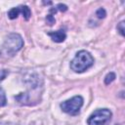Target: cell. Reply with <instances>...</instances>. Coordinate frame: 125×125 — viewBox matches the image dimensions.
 Segmentation results:
<instances>
[{
	"label": "cell",
	"instance_id": "cell-1",
	"mask_svg": "<svg viewBox=\"0 0 125 125\" xmlns=\"http://www.w3.org/2000/svg\"><path fill=\"white\" fill-rule=\"evenodd\" d=\"M94 64V58L92 57V55L85 51H79L75 58L71 61L70 62V68L74 71V72H83L86 69H88L89 67H91Z\"/></svg>",
	"mask_w": 125,
	"mask_h": 125
},
{
	"label": "cell",
	"instance_id": "cell-2",
	"mask_svg": "<svg viewBox=\"0 0 125 125\" xmlns=\"http://www.w3.org/2000/svg\"><path fill=\"white\" fill-rule=\"evenodd\" d=\"M23 41L21 35L17 33H11L5 39V42L2 46V52L6 56H14L18 51L21 49Z\"/></svg>",
	"mask_w": 125,
	"mask_h": 125
},
{
	"label": "cell",
	"instance_id": "cell-3",
	"mask_svg": "<svg viewBox=\"0 0 125 125\" xmlns=\"http://www.w3.org/2000/svg\"><path fill=\"white\" fill-rule=\"evenodd\" d=\"M112 113L107 108H101L95 110L88 118V125H106L111 119Z\"/></svg>",
	"mask_w": 125,
	"mask_h": 125
},
{
	"label": "cell",
	"instance_id": "cell-4",
	"mask_svg": "<svg viewBox=\"0 0 125 125\" xmlns=\"http://www.w3.org/2000/svg\"><path fill=\"white\" fill-rule=\"evenodd\" d=\"M83 105V99L81 96H75L70 100L62 102L61 104V108L67 114L76 115L79 113L80 108Z\"/></svg>",
	"mask_w": 125,
	"mask_h": 125
},
{
	"label": "cell",
	"instance_id": "cell-5",
	"mask_svg": "<svg viewBox=\"0 0 125 125\" xmlns=\"http://www.w3.org/2000/svg\"><path fill=\"white\" fill-rule=\"evenodd\" d=\"M49 36H51L52 40L57 42V43H61L62 41H64L66 35H65V32L63 30H58V31H52V32H49L48 33Z\"/></svg>",
	"mask_w": 125,
	"mask_h": 125
},
{
	"label": "cell",
	"instance_id": "cell-6",
	"mask_svg": "<svg viewBox=\"0 0 125 125\" xmlns=\"http://www.w3.org/2000/svg\"><path fill=\"white\" fill-rule=\"evenodd\" d=\"M20 9H21V14L22 15V17L27 21L29 20L30 16H31V12H30V9L27 7V6H20Z\"/></svg>",
	"mask_w": 125,
	"mask_h": 125
},
{
	"label": "cell",
	"instance_id": "cell-7",
	"mask_svg": "<svg viewBox=\"0 0 125 125\" xmlns=\"http://www.w3.org/2000/svg\"><path fill=\"white\" fill-rule=\"evenodd\" d=\"M20 13H21V9H20V7L13 8V9H11V10L9 11V13H8V17H9L11 20H14V19H17V18H18V16H19Z\"/></svg>",
	"mask_w": 125,
	"mask_h": 125
},
{
	"label": "cell",
	"instance_id": "cell-8",
	"mask_svg": "<svg viewBox=\"0 0 125 125\" xmlns=\"http://www.w3.org/2000/svg\"><path fill=\"white\" fill-rule=\"evenodd\" d=\"M7 103V100H6V95H5V92L4 90L0 87V107L1 106H4Z\"/></svg>",
	"mask_w": 125,
	"mask_h": 125
},
{
	"label": "cell",
	"instance_id": "cell-9",
	"mask_svg": "<svg viewBox=\"0 0 125 125\" xmlns=\"http://www.w3.org/2000/svg\"><path fill=\"white\" fill-rule=\"evenodd\" d=\"M114 78H115V74H114L113 72H109V73L105 76V78H104V83H105V84H110V83L114 80Z\"/></svg>",
	"mask_w": 125,
	"mask_h": 125
},
{
	"label": "cell",
	"instance_id": "cell-10",
	"mask_svg": "<svg viewBox=\"0 0 125 125\" xmlns=\"http://www.w3.org/2000/svg\"><path fill=\"white\" fill-rule=\"evenodd\" d=\"M105 11H104V9H103V8H100V9H98L97 10V12H96V16L99 18V19H104V17H105Z\"/></svg>",
	"mask_w": 125,
	"mask_h": 125
},
{
	"label": "cell",
	"instance_id": "cell-11",
	"mask_svg": "<svg viewBox=\"0 0 125 125\" xmlns=\"http://www.w3.org/2000/svg\"><path fill=\"white\" fill-rule=\"evenodd\" d=\"M117 30L120 32V34L122 36H124V21H121L118 23L117 25Z\"/></svg>",
	"mask_w": 125,
	"mask_h": 125
},
{
	"label": "cell",
	"instance_id": "cell-12",
	"mask_svg": "<svg viewBox=\"0 0 125 125\" xmlns=\"http://www.w3.org/2000/svg\"><path fill=\"white\" fill-rule=\"evenodd\" d=\"M8 70L6 69H0V81H2L7 75H8Z\"/></svg>",
	"mask_w": 125,
	"mask_h": 125
},
{
	"label": "cell",
	"instance_id": "cell-13",
	"mask_svg": "<svg viewBox=\"0 0 125 125\" xmlns=\"http://www.w3.org/2000/svg\"><path fill=\"white\" fill-rule=\"evenodd\" d=\"M0 125H4V123L3 122H0Z\"/></svg>",
	"mask_w": 125,
	"mask_h": 125
},
{
	"label": "cell",
	"instance_id": "cell-14",
	"mask_svg": "<svg viewBox=\"0 0 125 125\" xmlns=\"http://www.w3.org/2000/svg\"><path fill=\"white\" fill-rule=\"evenodd\" d=\"M116 125H122V124H116Z\"/></svg>",
	"mask_w": 125,
	"mask_h": 125
}]
</instances>
